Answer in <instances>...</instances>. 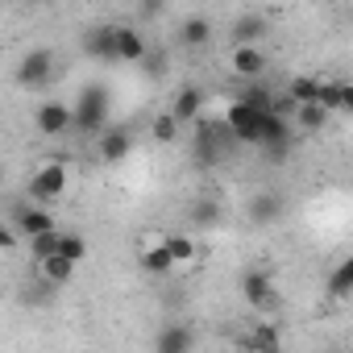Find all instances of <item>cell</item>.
<instances>
[{
    "mask_svg": "<svg viewBox=\"0 0 353 353\" xmlns=\"http://www.w3.org/2000/svg\"><path fill=\"white\" fill-rule=\"evenodd\" d=\"M75 129L92 133V137H100L108 129V92L100 83H88L79 92V100H75Z\"/></svg>",
    "mask_w": 353,
    "mask_h": 353,
    "instance_id": "7a4b0ae2",
    "label": "cell"
},
{
    "mask_svg": "<svg viewBox=\"0 0 353 353\" xmlns=\"http://www.w3.org/2000/svg\"><path fill=\"white\" fill-rule=\"evenodd\" d=\"M170 112L179 117L183 125H196V121L204 117V92H200L196 83H183L179 92H174V100H170Z\"/></svg>",
    "mask_w": 353,
    "mask_h": 353,
    "instance_id": "8fae6325",
    "label": "cell"
},
{
    "mask_svg": "<svg viewBox=\"0 0 353 353\" xmlns=\"http://www.w3.org/2000/svg\"><path fill=\"white\" fill-rule=\"evenodd\" d=\"M21 237H26V233H21V229H17L13 221H5V229H0V250H5V254H13Z\"/></svg>",
    "mask_w": 353,
    "mask_h": 353,
    "instance_id": "f546056e",
    "label": "cell"
},
{
    "mask_svg": "<svg viewBox=\"0 0 353 353\" xmlns=\"http://www.w3.org/2000/svg\"><path fill=\"white\" fill-rule=\"evenodd\" d=\"M59 254H67L71 262H83V258H88V241H83L79 233H63V241H59Z\"/></svg>",
    "mask_w": 353,
    "mask_h": 353,
    "instance_id": "f1b7e54d",
    "label": "cell"
},
{
    "mask_svg": "<svg viewBox=\"0 0 353 353\" xmlns=\"http://www.w3.org/2000/svg\"><path fill=\"white\" fill-rule=\"evenodd\" d=\"M241 299L258 312V316H274L279 312V287L270 283V274L266 270H245L241 274Z\"/></svg>",
    "mask_w": 353,
    "mask_h": 353,
    "instance_id": "3957f363",
    "label": "cell"
},
{
    "mask_svg": "<svg viewBox=\"0 0 353 353\" xmlns=\"http://www.w3.org/2000/svg\"><path fill=\"white\" fill-rule=\"evenodd\" d=\"M96 154H100V162H108V166L125 162V158L133 154V133L121 129V125H108V129L96 137Z\"/></svg>",
    "mask_w": 353,
    "mask_h": 353,
    "instance_id": "ba28073f",
    "label": "cell"
},
{
    "mask_svg": "<svg viewBox=\"0 0 353 353\" xmlns=\"http://www.w3.org/2000/svg\"><path fill=\"white\" fill-rule=\"evenodd\" d=\"M332 121V112L320 104V100H307V104H295V129L299 133H320L324 125Z\"/></svg>",
    "mask_w": 353,
    "mask_h": 353,
    "instance_id": "2e32d148",
    "label": "cell"
},
{
    "mask_svg": "<svg viewBox=\"0 0 353 353\" xmlns=\"http://www.w3.org/2000/svg\"><path fill=\"white\" fill-rule=\"evenodd\" d=\"M50 79H54V50H46V46L26 50L21 63H17V83L30 88V92H42Z\"/></svg>",
    "mask_w": 353,
    "mask_h": 353,
    "instance_id": "277c9868",
    "label": "cell"
},
{
    "mask_svg": "<svg viewBox=\"0 0 353 353\" xmlns=\"http://www.w3.org/2000/svg\"><path fill=\"white\" fill-rule=\"evenodd\" d=\"M279 216H283V200H279V196L258 192V196L250 200V221H254V225H270V221H279Z\"/></svg>",
    "mask_w": 353,
    "mask_h": 353,
    "instance_id": "44dd1931",
    "label": "cell"
},
{
    "mask_svg": "<svg viewBox=\"0 0 353 353\" xmlns=\"http://www.w3.org/2000/svg\"><path fill=\"white\" fill-rule=\"evenodd\" d=\"M188 221H192L196 229H216V225L225 221V204H221V200H208V196H204V200H196V204L188 208Z\"/></svg>",
    "mask_w": 353,
    "mask_h": 353,
    "instance_id": "ac0fdd59",
    "label": "cell"
},
{
    "mask_svg": "<svg viewBox=\"0 0 353 353\" xmlns=\"http://www.w3.org/2000/svg\"><path fill=\"white\" fill-rule=\"evenodd\" d=\"M328 112H341V79H320V96H316Z\"/></svg>",
    "mask_w": 353,
    "mask_h": 353,
    "instance_id": "83f0119b",
    "label": "cell"
},
{
    "mask_svg": "<svg viewBox=\"0 0 353 353\" xmlns=\"http://www.w3.org/2000/svg\"><path fill=\"white\" fill-rule=\"evenodd\" d=\"M26 241H30V254H34V262H42V258H50V254H59L63 229H46V233H34V237H26Z\"/></svg>",
    "mask_w": 353,
    "mask_h": 353,
    "instance_id": "d4e9b609",
    "label": "cell"
},
{
    "mask_svg": "<svg viewBox=\"0 0 353 353\" xmlns=\"http://www.w3.org/2000/svg\"><path fill=\"white\" fill-rule=\"evenodd\" d=\"M88 54L100 63H121V26H96L88 34Z\"/></svg>",
    "mask_w": 353,
    "mask_h": 353,
    "instance_id": "9c48e42d",
    "label": "cell"
},
{
    "mask_svg": "<svg viewBox=\"0 0 353 353\" xmlns=\"http://www.w3.org/2000/svg\"><path fill=\"white\" fill-rule=\"evenodd\" d=\"M166 250L174 254V262H179V266H192L200 258V245H196L192 233H166Z\"/></svg>",
    "mask_w": 353,
    "mask_h": 353,
    "instance_id": "603a6c76",
    "label": "cell"
},
{
    "mask_svg": "<svg viewBox=\"0 0 353 353\" xmlns=\"http://www.w3.org/2000/svg\"><path fill=\"white\" fill-rule=\"evenodd\" d=\"M266 50H262V42H241V46H233V54H229V71L237 75V79H245V83H254V79H262L266 75Z\"/></svg>",
    "mask_w": 353,
    "mask_h": 353,
    "instance_id": "52a82bcc",
    "label": "cell"
},
{
    "mask_svg": "<svg viewBox=\"0 0 353 353\" xmlns=\"http://www.w3.org/2000/svg\"><path fill=\"white\" fill-rule=\"evenodd\" d=\"M241 100H250V104H254L258 112H270V108H274V92H270V88H262L258 79H254V83L245 88V96H241Z\"/></svg>",
    "mask_w": 353,
    "mask_h": 353,
    "instance_id": "4316f807",
    "label": "cell"
},
{
    "mask_svg": "<svg viewBox=\"0 0 353 353\" xmlns=\"http://www.w3.org/2000/svg\"><path fill=\"white\" fill-rule=\"evenodd\" d=\"M179 129H183V121L174 117L170 108H166V112H158V117H154V125H150V137H154L158 145H170L174 137H179Z\"/></svg>",
    "mask_w": 353,
    "mask_h": 353,
    "instance_id": "cb8c5ba5",
    "label": "cell"
},
{
    "mask_svg": "<svg viewBox=\"0 0 353 353\" xmlns=\"http://www.w3.org/2000/svg\"><path fill=\"white\" fill-rule=\"evenodd\" d=\"M75 266H79V262H71L67 254H50V258L38 262V279H42L46 287H67V283L75 279Z\"/></svg>",
    "mask_w": 353,
    "mask_h": 353,
    "instance_id": "5bb4252c",
    "label": "cell"
},
{
    "mask_svg": "<svg viewBox=\"0 0 353 353\" xmlns=\"http://www.w3.org/2000/svg\"><path fill=\"white\" fill-rule=\"evenodd\" d=\"M137 262H141L145 274H170L174 266H179V262H174V254L166 250V233H162L158 241H145V245L137 250Z\"/></svg>",
    "mask_w": 353,
    "mask_h": 353,
    "instance_id": "30bf717a",
    "label": "cell"
},
{
    "mask_svg": "<svg viewBox=\"0 0 353 353\" xmlns=\"http://www.w3.org/2000/svg\"><path fill=\"white\" fill-rule=\"evenodd\" d=\"M266 34H270V21L258 17V13H245V17L233 21V46H241V42H262Z\"/></svg>",
    "mask_w": 353,
    "mask_h": 353,
    "instance_id": "e0dca14e",
    "label": "cell"
},
{
    "mask_svg": "<svg viewBox=\"0 0 353 353\" xmlns=\"http://www.w3.org/2000/svg\"><path fill=\"white\" fill-rule=\"evenodd\" d=\"M212 17H204V13H192V17H183L179 21V42L188 46V50H204L208 42H212Z\"/></svg>",
    "mask_w": 353,
    "mask_h": 353,
    "instance_id": "7c38bea8",
    "label": "cell"
},
{
    "mask_svg": "<svg viewBox=\"0 0 353 353\" xmlns=\"http://www.w3.org/2000/svg\"><path fill=\"white\" fill-rule=\"evenodd\" d=\"M237 345H245V349H279L283 345V332L274 328V320H258L254 332L237 336Z\"/></svg>",
    "mask_w": 353,
    "mask_h": 353,
    "instance_id": "d6986e66",
    "label": "cell"
},
{
    "mask_svg": "<svg viewBox=\"0 0 353 353\" xmlns=\"http://www.w3.org/2000/svg\"><path fill=\"white\" fill-rule=\"evenodd\" d=\"M287 96H291L295 104H307V100L320 96V79H316V75H295V79L287 83Z\"/></svg>",
    "mask_w": 353,
    "mask_h": 353,
    "instance_id": "484cf974",
    "label": "cell"
},
{
    "mask_svg": "<svg viewBox=\"0 0 353 353\" xmlns=\"http://www.w3.org/2000/svg\"><path fill=\"white\" fill-rule=\"evenodd\" d=\"M13 225H17L26 237L46 233V229H59V225H54V212H50L46 204H38V200H34L30 208H17V212H13Z\"/></svg>",
    "mask_w": 353,
    "mask_h": 353,
    "instance_id": "4fadbf2b",
    "label": "cell"
},
{
    "mask_svg": "<svg viewBox=\"0 0 353 353\" xmlns=\"http://www.w3.org/2000/svg\"><path fill=\"white\" fill-rule=\"evenodd\" d=\"M67 188H71V166H67L63 154H54V158H46L42 166H34L30 183H26L30 200H38V204H54V200H63Z\"/></svg>",
    "mask_w": 353,
    "mask_h": 353,
    "instance_id": "6da1fadb",
    "label": "cell"
},
{
    "mask_svg": "<svg viewBox=\"0 0 353 353\" xmlns=\"http://www.w3.org/2000/svg\"><path fill=\"white\" fill-rule=\"evenodd\" d=\"M328 295H332V299L353 295V254H349V258H341V262L332 266V274H328Z\"/></svg>",
    "mask_w": 353,
    "mask_h": 353,
    "instance_id": "7402d4cb",
    "label": "cell"
},
{
    "mask_svg": "<svg viewBox=\"0 0 353 353\" xmlns=\"http://www.w3.org/2000/svg\"><path fill=\"white\" fill-rule=\"evenodd\" d=\"M145 54H150L145 34H141V30H133V26H121V63H141Z\"/></svg>",
    "mask_w": 353,
    "mask_h": 353,
    "instance_id": "ffe728a7",
    "label": "cell"
},
{
    "mask_svg": "<svg viewBox=\"0 0 353 353\" xmlns=\"http://www.w3.org/2000/svg\"><path fill=\"white\" fill-rule=\"evenodd\" d=\"M192 345H196V332L183 328V324H166V328L154 336V349H162V353H188Z\"/></svg>",
    "mask_w": 353,
    "mask_h": 353,
    "instance_id": "9a60e30c",
    "label": "cell"
},
{
    "mask_svg": "<svg viewBox=\"0 0 353 353\" xmlns=\"http://www.w3.org/2000/svg\"><path fill=\"white\" fill-rule=\"evenodd\" d=\"M262 117H266V112H258L250 100H233V104H229V112H225V129H229L237 141H245V145H258Z\"/></svg>",
    "mask_w": 353,
    "mask_h": 353,
    "instance_id": "8992f818",
    "label": "cell"
},
{
    "mask_svg": "<svg viewBox=\"0 0 353 353\" xmlns=\"http://www.w3.org/2000/svg\"><path fill=\"white\" fill-rule=\"evenodd\" d=\"M270 5H279V0H270Z\"/></svg>",
    "mask_w": 353,
    "mask_h": 353,
    "instance_id": "1f68e13d",
    "label": "cell"
},
{
    "mask_svg": "<svg viewBox=\"0 0 353 353\" xmlns=\"http://www.w3.org/2000/svg\"><path fill=\"white\" fill-rule=\"evenodd\" d=\"M34 129L42 137H67L75 129V104H63V100H46L38 104L34 112Z\"/></svg>",
    "mask_w": 353,
    "mask_h": 353,
    "instance_id": "5b68a950",
    "label": "cell"
},
{
    "mask_svg": "<svg viewBox=\"0 0 353 353\" xmlns=\"http://www.w3.org/2000/svg\"><path fill=\"white\" fill-rule=\"evenodd\" d=\"M341 112H353V83L341 79Z\"/></svg>",
    "mask_w": 353,
    "mask_h": 353,
    "instance_id": "4dcf8cb0",
    "label": "cell"
}]
</instances>
